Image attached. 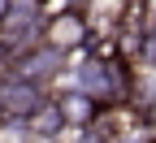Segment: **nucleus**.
Instances as JSON below:
<instances>
[{"label":"nucleus","mask_w":156,"mask_h":143,"mask_svg":"<svg viewBox=\"0 0 156 143\" xmlns=\"http://www.w3.org/2000/svg\"><path fill=\"white\" fill-rule=\"evenodd\" d=\"M30 126H35V134H56V130H65V113H61V104H44L35 117H30Z\"/></svg>","instance_id":"obj_7"},{"label":"nucleus","mask_w":156,"mask_h":143,"mask_svg":"<svg viewBox=\"0 0 156 143\" xmlns=\"http://www.w3.org/2000/svg\"><path fill=\"white\" fill-rule=\"evenodd\" d=\"M126 70L122 61H87L83 70H78V91L91 95L95 104H117V100L126 95Z\"/></svg>","instance_id":"obj_1"},{"label":"nucleus","mask_w":156,"mask_h":143,"mask_svg":"<svg viewBox=\"0 0 156 143\" xmlns=\"http://www.w3.org/2000/svg\"><path fill=\"white\" fill-rule=\"evenodd\" d=\"M9 9H13V0H0V26H5V17H9Z\"/></svg>","instance_id":"obj_8"},{"label":"nucleus","mask_w":156,"mask_h":143,"mask_svg":"<svg viewBox=\"0 0 156 143\" xmlns=\"http://www.w3.org/2000/svg\"><path fill=\"white\" fill-rule=\"evenodd\" d=\"M56 104H61V113H65V126H87V121L95 117V109H100V104H95L91 95H83V91H78V95H61Z\"/></svg>","instance_id":"obj_6"},{"label":"nucleus","mask_w":156,"mask_h":143,"mask_svg":"<svg viewBox=\"0 0 156 143\" xmlns=\"http://www.w3.org/2000/svg\"><path fill=\"white\" fill-rule=\"evenodd\" d=\"M78 39H83V17H78L74 9H65L61 17H56V22H52V48H74L78 44Z\"/></svg>","instance_id":"obj_5"},{"label":"nucleus","mask_w":156,"mask_h":143,"mask_svg":"<svg viewBox=\"0 0 156 143\" xmlns=\"http://www.w3.org/2000/svg\"><path fill=\"white\" fill-rule=\"evenodd\" d=\"M39 26H44V0H13L5 26H0V39L9 48H22L26 39L39 35Z\"/></svg>","instance_id":"obj_2"},{"label":"nucleus","mask_w":156,"mask_h":143,"mask_svg":"<svg viewBox=\"0 0 156 143\" xmlns=\"http://www.w3.org/2000/svg\"><path fill=\"white\" fill-rule=\"evenodd\" d=\"M61 48H35L26 56H17L13 61V78H26V83H44V78L56 74V65H61Z\"/></svg>","instance_id":"obj_4"},{"label":"nucleus","mask_w":156,"mask_h":143,"mask_svg":"<svg viewBox=\"0 0 156 143\" xmlns=\"http://www.w3.org/2000/svg\"><path fill=\"white\" fill-rule=\"evenodd\" d=\"M48 100L39 91V83H26V78H9L0 83V113L5 117H17V121H30Z\"/></svg>","instance_id":"obj_3"}]
</instances>
